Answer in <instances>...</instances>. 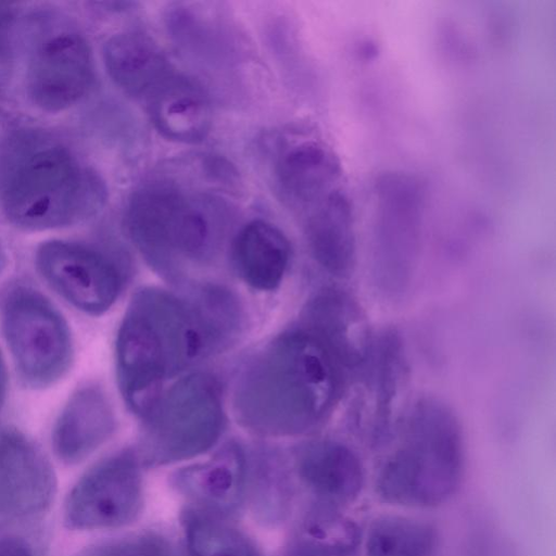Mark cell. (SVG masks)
<instances>
[{
	"mask_svg": "<svg viewBox=\"0 0 556 556\" xmlns=\"http://www.w3.org/2000/svg\"><path fill=\"white\" fill-rule=\"evenodd\" d=\"M344 372L306 327L278 336L250 364L235 394V412L248 430L266 437L316 428L341 395Z\"/></svg>",
	"mask_w": 556,
	"mask_h": 556,
	"instance_id": "1",
	"label": "cell"
},
{
	"mask_svg": "<svg viewBox=\"0 0 556 556\" xmlns=\"http://www.w3.org/2000/svg\"><path fill=\"white\" fill-rule=\"evenodd\" d=\"M210 312L155 288L139 290L119 326L115 353L123 396L147 416L163 382L207 353L219 334Z\"/></svg>",
	"mask_w": 556,
	"mask_h": 556,
	"instance_id": "2",
	"label": "cell"
},
{
	"mask_svg": "<svg viewBox=\"0 0 556 556\" xmlns=\"http://www.w3.org/2000/svg\"><path fill=\"white\" fill-rule=\"evenodd\" d=\"M465 460L464 432L456 413L439 397H420L408 409L403 442L377 471L376 492L394 505H441L460 488Z\"/></svg>",
	"mask_w": 556,
	"mask_h": 556,
	"instance_id": "3",
	"label": "cell"
},
{
	"mask_svg": "<svg viewBox=\"0 0 556 556\" xmlns=\"http://www.w3.org/2000/svg\"><path fill=\"white\" fill-rule=\"evenodd\" d=\"M106 190L101 178L66 148L37 141L26 148L8 172L2 210L25 230L67 227L96 214Z\"/></svg>",
	"mask_w": 556,
	"mask_h": 556,
	"instance_id": "4",
	"label": "cell"
},
{
	"mask_svg": "<svg viewBox=\"0 0 556 556\" xmlns=\"http://www.w3.org/2000/svg\"><path fill=\"white\" fill-rule=\"evenodd\" d=\"M220 208L169 181L146 182L130 195L124 224L134 245L159 273L179 277L211 257L219 237Z\"/></svg>",
	"mask_w": 556,
	"mask_h": 556,
	"instance_id": "5",
	"label": "cell"
},
{
	"mask_svg": "<svg viewBox=\"0 0 556 556\" xmlns=\"http://www.w3.org/2000/svg\"><path fill=\"white\" fill-rule=\"evenodd\" d=\"M136 451L143 467L199 456L218 441L224 412L217 381L203 372L177 381L144 417Z\"/></svg>",
	"mask_w": 556,
	"mask_h": 556,
	"instance_id": "6",
	"label": "cell"
},
{
	"mask_svg": "<svg viewBox=\"0 0 556 556\" xmlns=\"http://www.w3.org/2000/svg\"><path fill=\"white\" fill-rule=\"evenodd\" d=\"M421 191L405 174L383 175L377 184L370 276L383 300L400 301L414 285L421 250Z\"/></svg>",
	"mask_w": 556,
	"mask_h": 556,
	"instance_id": "7",
	"label": "cell"
},
{
	"mask_svg": "<svg viewBox=\"0 0 556 556\" xmlns=\"http://www.w3.org/2000/svg\"><path fill=\"white\" fill-rule=\"evenodd\" d=\"M2 329L16 370L33 389L56 383L70 369L73 341L59 309L38 290L16 287L2 308Z\"/></svg>",
	"mask_w": 556,
	"mask_h": 556,
	"instance_id": "8",
	"label": "cell"
},
{
	"mask_svg": "<svg viewBox=\"0 0 556 556\" xmlns=\"http://www.w3.org/2000/svg\"><path fill=\"white\" fill-rule=\"evenodd\" d=\"M142 464L136 451L116 452L77 481L64 505L71 529H116L134 523L144 505Z\"/></svg>",
	"mask_w": 556,
	"mask_h": 556,
	"instance_id": "9",
	"label": "cell"
},
{
	"mask_svg": "<svg viewBox=\"0 0 556 556\" xmlns=\"http://www.w3.org/2000/svg\"><path fill=\"white\" fill-rule=\"evenodd\" d=\"M93 79L92 55L85 37L64 21L46 20L27 62L30 101L46 112L64 111L87 94Z\"/></svg>",
	"mask_w": 556,
	"mask_h": 556,
	"instance_id": "10",
	"label": "cell"
},
{
	"mask_svg": "<svg viewBox=\"0 0 556 556\" xmlns=\"http://www.w3.org/2000/svg\"><path fill=\"white\" fill-rule=\"evenodd\" d=\"M42 278L77 309L100 315L116 301L122 276L116 264L101 251L63 240L43 242L36 252Z\"/></svg>",
	"mask_w": 556,
	"mask_h": 556,
	"instance_id": "11",
	"label": "cell"
},
{
	"mask_svg": "<svg viewBox=\"0 0 556 556\" xmlns=\"http://www.w3.org/2000/svg\"><path fill=\"white\" fill-rule=\"evenodd\" d=\"M288 470L303 508L343 511L361 494L365 471L357 453L333 439H317L295 447Z\"/></svg>",
	"mask_w": 556,
	"mask_h": 556,
	"instance_id": "12",
	"label": "cell"
},
{
	"mask_svg": "<svg viewBox=\"0 0 556 556\" xmlns=\"http://www.w3.org/2000/svg\"><path fill=\"white\" fill-rule=\"evenodd\" d=\"M250 482L248 454L233 441L208 459L177 469L169 478L170 486L188 506L230 521L248 508Z\"/></svg>",
	"mask_w": 556,
	"mask_h": 556,
	"instance_id": "13",
	"label": "cell"
},
{
	"mask_svg": "<svg viewBox=\"0 0 556 556\" xmlns=\"http://www.w3.org/2000/svg\"><path fill=\"white\" fill-rule=\"evenodd\" d=\"M340 163L325 143L285 138L273 161L275 189L286 205L303 213L339 187Z\"/></svg>",
	"mask_w": 556,
	"mask_h": 556,
	"instance_id": "14",
	"label": "cell"
},
{
	"mask_svg": "<svg viewBox=\"0 0 556 556\" xmlns=\"http://www.w3.org/2000/svg\"><path fill=\"white\" fill-rule=\"evenodd\" d=\"M306 328L330 351L344 375L366 370L374 339L356 300L339 288L319 292L306 308Z\"/></svg>",
	"mask_w": 556,
	"mask_h": 556,
	"instance_id": "15",
	"label": "cell"
},
{
	"mask_svg": "<svg viewBox=\"0 0 556 556\" xmlns=\"http://www.w3.org/2000/svg\"><path fill=\"white\" fill-rule=\"evenodd\" d=\"M54 493V477L40 450L23 433L0 435V510L22 517L45 510Z\"/></svg>",
	"mask_w": 556,
	"mask_h": 556,
	"instance_id": "16",
	"label": "cell"
},
{
	"mask_svg": "<svg viewBox=\"0 0 556 556\" xmlns=\"http://www.w3.org/2000/svg\"><path fill=\"white\" fill-rule=\"evenodd\" d=\"M303 230L315 261L338 278L351 275L356 237L351 199L337 187L302 213Z\"/></svg>",
	"mask_w": 556,
	"mask_h": 556,
	"instance_id": "17",
	"label": "cell"
},
{
	"mask_svg": "<svg viewBox=\"0 0 556 556\" xmlns=\"http://www.w3.org/2000/svg\"><path fill=\"white\" fill-rule=\"evenodd\" d=\"M115 426L104 391L96 384L83 386L68 397L54 424V453L66 464L79 463L110 439Z\"/></svg>",
	"mask_w": 556,
	"mask_h": 556,
	"instance_id": "18",
	"label": "cell"
},
{
	"mask_svg": "<svg viewBox=\"0 0 556 556\" xmlns=\"http://www.w3.org/2000/svg\"><path fill=\"white\" fill-rule=\"evenodd\" d=\"M366 370L375 405L370 440L381 446L393 438L409 378L405 344L399 331L389 328L374 338Z\"/></svg>",
	"mask_w": 556,
	"mask_h": 556,
	"instance_id": "19",
	"label": "cell"
},
{
	"mask_svg": "<svg viewBox=\"0 0 556 556\" xmlns=\"http://www.w3.org/2000/svg\"><path fill=\"white\" fill-rule=\"evenodd\" d=\"M148 109L155 129L166 139L180 143L203 141L212 127V108L195 81L170 74L148 97Z\"/></svg>",
	"mask_w": 556,
	"mask_h": 556,
	"instance_id": "20",
	"label": "cell"
},
{
	"mask_svg": "<svg viewBox=\"0 0 556 556\" xmlns=\"http://www.w3.org/2000/svg\"><path fill=\"white\" fill-rule=\"evenodd\" d=\"M103 59L114 84L132 97H148L172 74L161 47L140 31L111 36L104 43Z\"/></svg>",
	"mask_w": 556,
	"mask_h": 556,
	"instance_id": "21",
	"label": "cell"
},
{
	"mask_svg": "<svg viewBox=\"0 0 556 556\" xmlns=\"http://www.w3.org/2000/svg\"><path fill=\"white\" fill-rule=\"evenodd\" d=\"M232 258L245 283L270 291L283 279L291 258V245L275 225L255 219L242 227L235 238Z\"/></svg>",
	"mask_w": 556,
	"mask_h": 556,
	"instance_id": "22",
	"label": "cell"
},
{
	"mask_svg": "<svg viewBox=\"0 0 556 556\" xmlns=\"http://www.w3.org/2000/svg\"><path fill=\"white\" fill-rule=\"evenodd\" d=\"M179 519L184 556H263L255 542L230 520L188 505Z\"/></svg>",
	"mask_w": 556,
	"mask_h": 556,
	"instance_id": "23",
	"label": "cell"
},
{
	"mask_svg": "<svg viewBox=\"0 0 556 556\" xmlns=\"http://www.w3.org/2000/svg\"><path fill=\"white\" fill-rule=\"evenodd\" d=\"M439 536L422 520L383 515L369 526L364 542L365 556H434Z\"/></svg>",
	"mask_w": 556,
	"mask_h": 556,
	"instance_id": "24",
	"label": "cell"
},
{
	"mask_svg": "<svg viewBox=\"0 0 556 556\" xmlns=\"http://www.w3.org/2000/svg\"><path fill=\"white\" fill-rule=\"evenodd\" d=\"M363 538L345 522H324L291 529L280 556H361Z\"/></svg>",
	"mask_w": 556,
	"mask_h": 556,
	"instance_id": "25",
	"label": "cell"
},
{
	"mask_svg": "<svg viewBox=\"0 0 556 556\" xmlns=\"http://www.w3.org/2000/svg\"><path fill=\"white\" fill-rule=\"evenodd\" d=\"M79 556H180L174 544L156 531H141L108 541ZM184 556V555H182Z\"/></svg>",
	"mask_w": 556,
	"mask_h": 556,
	"instance_id": "26",
	"label": "cell"
},
{
	"mask_svg": "<svg viewBox=\"0 0 556 556\" xmlns=\"http://www.w3.org/2000/svg\"><path fill=\"white\" fill-rule=\"evenodd\" d=\"M15 13L11 4L0 2V84L9 78L14 55Z\"/></svg>",
	"mask_w": 556,
	"mask_h": 556,
	"instance_id": "27",
	"label": "cell"
},
{
	"mask_svg": "<svg viewBox=\"0 0 556 556\" xmlns=\"http://www.w3.org/2000/svg\"><path fill=\"white\" fill-rule=\"evenodd\" d=\"M0 556H34L29 546L17 538L0 539Z\"/></svg>",
	"mask_w": 556,
	"mask_h": 556,
	"instance_id": "28",
	"label": "cell"
},
{
	"mask_svg": "<svg viewBox=\"0 0 556 556\" xmlns=\"http://www.w3.org/2000/svg\"><path fill=\"white\" fill-rule=\"evenodd\" d=\"M7 386H8V375L7 367L0 351V413L3 407L5 395H7Z\"/></svg>",
	"mask_w": 556,
	"mask_h": 556,
	"instance_id": "29",
	"label": "cell"
},
{
	"mask_svg": "<svg viewBox=\"0 0 556 556\" xmlns=\"http://www.w3.org/2000/svg\"><path fill=\"white\" fill-rule=\"evenodd\" d=\"M5 264H7L5 253L0 245V275L4 270Z\"/></svg>",
	"mask_w": 556,
	"mask_h": 556,
	"instance_id": "30",
	"label": "cell"
}]
</instances>
